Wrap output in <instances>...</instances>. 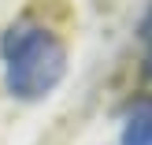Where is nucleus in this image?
Listing matches in <instances>:
<instances>
[{
    "instance_id": "obj_1",
    "label": "nucleus",
    "mask_w": 152,
    "mask_h": 145,
    "mask_svg": "<svg viewBox=\"0 0 152 145\" xmlns=\"http://www.w3.org/2000/svg\"><path fill=\"white\" fill-rule=\"evenodd\" d=\"M4 56V86L19 101H41L63 82L67 74V49L56 30L34 19L15 22L0 41Z\"/></svg>"
},
{
    "instance_id": "obj_2",
    "label": "nucleus",
    "mask_w": 152,
    "mask_h": 145,
    "mask_svg": "<svg viewBox=\"0 0 152 145\" xmlns=\"http://www.w3.org/2000/svg\"><path fill=\"white\" fill-rule=\"evenodd\" d=\"M123 145H152V97H137L126 108Z\"/></svg>"
},
{
    "instance_id": "obj_3",
    "label": "nucleus",
    "mask_w": 152,
    "mask_h": 145,
    "mask_svg": "<svg viewBox=\"0 0 152 145\" xmlns=\"http://www.w3.org/2000/svg\"><path fill=\"white\" fill-rule=\"evenodd\" d=\"M141 71H145V78L152 82V45H148V52H145V67H141Z\"/></svg>"
}]
</instances>
